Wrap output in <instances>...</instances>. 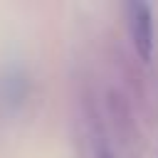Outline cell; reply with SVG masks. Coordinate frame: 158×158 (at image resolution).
Here are the masks:
<instances>
[{
	"instance_id": "obj_2",
	"label": "cell",
	"mask_w": 158,
	"mask_h": 158,
	"mask_svg": "<svg viewBox=\"0 0 158 158\" xmlns=\"http://www.w3.org/2000/svg\"><path fill=\"white\" fill-rule=\"evenodd\" d=\"M96 158H114V153H111L106 146H101V148H99V153H96Z\"/></svg>"
},
{
	"instance_id": "obj_1",
	"label": "cell",
	"mask_w": 158,
	"mask_h": 158,
	"mask_svg": "<svg viewBox=\"0 0 158 158\" xmlns=\"http://www.w3.org/2000/svg\"><path fill=\"white\" fill-rule=\"evenodd\" d=\"M128 30H131V40L136 47V54L143 62H151L153 57V12L148 2L133 0L128 2Z\"/></svg>"
}]
</instances>
